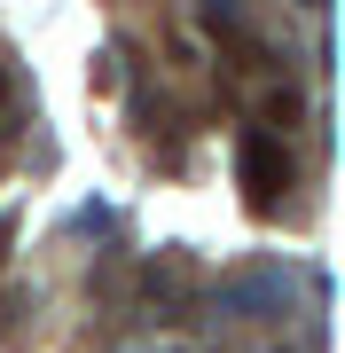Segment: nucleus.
Instances as JSON below:
<instances>
[{"label":"nucleus","mask_w":345,"mask_h":353,"mask_svg":"<svg viewBox=\"0 0 345 353\" xmlns=\"http://www.w3.org/2000/svg\"><path fill=\"white\" fill-rule=\"evenodd\" d=\"M212 306H220V314H236V322H267V314H282V306H291V283H282L275 267H259V275L220 283V290H212Z\"/></svg>","instance_id":"1"},{"label":"nucleus","mask_w":345,"mask_h":353,"mask_svg":"<svg viewBox=\"0 0 345 353\" xmlns=\"http://www.w3.org/2000/svg\"><path fill=\"white\" fill-rule=\"evenodd\" d=\"M236 173H243V189H251V204H275V189H291V157H282V141H267V134H243Z\"/></svg>","instance_id":"2"},{"label":"nucleus","mask_w":345,"mask_h":353,"mask_svg":"<svg viewBox=\"0 0 345 353\" xmlns=\"http://www.w3.org/2000/svg\"><path fill=\"white\" fill-rule=\"evenodd\" d=\"M8 236H16V220H8V212H0V259H8Z\"/></svg>","instance_id":"3"},{"label":"nucleus","mask_w":345,"mask_h":353,"mask_svg":"<svg viewBox=\"0 0 345 353\" xmlns=\"http://www.w3.org/2000/svg\"><path fill=\"white\" fill-rule=\"evenodd\" d=\"M8 87H16V79H8V63H0V102H8Z\"/></svg>","instance_id":"4"}]
</instances>
